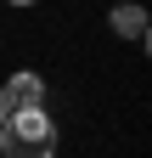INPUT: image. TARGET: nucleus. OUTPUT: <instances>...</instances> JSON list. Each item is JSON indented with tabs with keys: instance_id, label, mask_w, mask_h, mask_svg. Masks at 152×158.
<instances>
[{
	"instance_id": "nucleus-1",
	"label": "nucleus",
	"mask_w": 152,
	"mask_h": 158,
	"mask_svg": "<svg viewBox=\"0 0 152 158\" xmlns=\"http://www.w3.org/2000/svg\"><path fill=\"white\" fill-rule=\"evenodd\" d=\"M0 130H6V152L11 158H51L56 152V124L40 107H11Z\"/></svg>"
},
{
	"instance_id": "nucleus-2",
	"label": "nucleus",
	"mask_w": 152,
	"mask_h": 158,
	"mask_svg": "<svg viewBox=\"0 0 152 158\" xmlns=\"http://www.w3.org/2000/svg\"><path fill=\"white\" fill-rule=\"evenodd\" d=\"M40 96H45L40 73H28V68H23V73H11V79H6V102H11V107H40Z\"/></svg>"
},
{
	"instance_id": "nucleus-3",
	"label": "nucleus",
	"mask_w": 152,
	"mask_h": 158,
	"mask_svg": "<svg viewBox=\"0 0 152 158\" xmlns=\"http://www.w3.org/2000/svg\"><path fill=\"white\" fill-rule=\"evenodd\" d=\"M113 28H118L124 40H146V11L141 6H118L113 11Z\"/></svg>"
},
{
	"instance_id": "nucleus-4",
	"label": "nucleus",
	"mask_w": 152,
	"mask_h": 158,
	"mask_svg": "<svg viewBox=\"0 0 152 158\" xmlns=\"http://www.w3.org/2000/svg\"><path fill=\"white\" fill-rule=\"evenodd\" d=\"M6 113H11V102H6V85H0V124H6Z\"/></svg>"
},
{
	"instance_id": "nucleus-5",
	"label": "nucleus",
	"mask_w": 152,
	"mask_h": 158,
	"mask_svg": "<svg viewBox=\"0 0 152 158\" xmlns=\"http://www.w3.org/2000/svg\"><path fill=\"white\" fill-rule=\"evenodd\" d=\"M0 158H6V130H0Z\"/></svg>"
},
{
	"instance_id": "nucleus-6",
	"label": "nucleus",
	"mask_w": 152,
	"mask_h": 158,
	"mask_svg": "<svg viewBox=\"0 0 152 158\" xmlns=\"http://www.w3.org/2000/svg\"><path fill=\"white\" fill-rule=\"evenodd\" d=\"M11 6H28V0H11Z\"/></svg>"
}]
</instances>
